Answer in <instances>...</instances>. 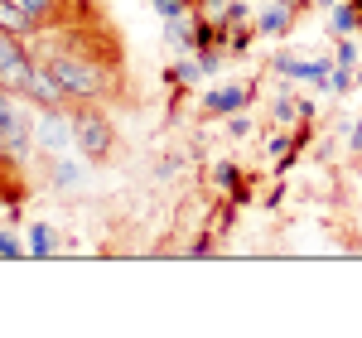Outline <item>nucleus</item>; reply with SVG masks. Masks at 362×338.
Listing matches in <instances>:
<instances>
[{"label": "nucleus", "mask_w": 362, "mask_h": 338, "mask_svg": "<svg viewBox=\"0 0 362 338\" xmlns=\"http://www.w3.org/2000/svg\"><path fill=\"white\" fill-rule=\"evenodd\" d=\"M213 184L223 189L232 203H247V189H242V169L232 165V160H223V165H213Z\"/></svg>", "instance_id": "4468645a"}, {"label": "nucleus", "mask_w": 362, "mask_h": 338, "mask_svg": "<svg viewBox=\"0 0 362 338\" xmlns=\"http://www.w3.org/2000/svg\"><path fill=\"white\" fill-rule=\"evenodd\" d=\"M34 112H25V97L0 87V160L10 165H25L34 155Z\"/></svg>", "instance_id": "f03ea898"}, {"label": "nucleus", "mask_w": 362, "mask_h": 338, "mask_svg": "<svg viewBox=\"0 0 362 338\" xmlns=\"http://www.w3.org/2000/svg\"><path fill=\"white\" fill-rule=\"evenodd\" d=\"M348 150H353V155H362V121H353V126H348Z\"/></svg>", "instance_id": "5701e85b"}, {"label": "nucleus", "mask_w": 362, "mask_h": 338, "mask_svg": "<svg viewBox=\"0 0 362 338\" xmlns=\"http://www.w3.org/2000/svg\"><path fill=\"white\" fill-rule=\"evenodd\" d=\"M223 121H227V136H237V141H247V136H251V121H247V116L232 112V116H223Z\"/></svg>", "instance_id": "aec40b11"}, {"label": "nucleus", "mask_w": 362, "mask_h": 338, "mask_svg": "<svg viewBox=\"0 0 362 338\" xmlns=\"http://www.w3.org/2000/svg\"><path fill=\"white\" fill-rule=\"evenodd\" d=\"M20 97H25L29 107H63V102H68V92H63V83L54 78L49 63H34V73H29V83H25Z\"/></svg>", "instance_id": "6e6552de"}, {"label": "nucleus", "mask_w": 362, "mask_h": 338, "mask_svg": "<svg viewBox=\"0 0 362 338\" xmlns=\"http://www.w3.org/2000/svg\"><path fill=\"white\" fill-rule=\"evenodd\" d=\"M25 247L34 261H49V256H58V227L54 223H29L25 227Z\"/></svg>", "instance_id": "9b49d317"}, {"label": "nucleus", "mask_w": 362, "mask_h": 338, "mask_svg": "<svg viewBox=\"0 0 362 338\" xmlns=\"http://www.w3.org/2000/svg\"><path fill=\"white\" fill-rule=\"evenodd\" d=\"M189 5H198V0H189Z\"/></svg>", "instance_id": "bb28decb"}, {"label": "nucleus", "mask_w": 362, "mask_h": 338, "mask_svg": "<svg viewBox=\"0 0 362 338\" xmlns=\"http://www.w3.org/2000/svg\"><path fill=\"white\" fill-rule=\"evenodd\" d=\"M247 102H251V87H247V83L208 87V92H203V116H232V112H247Z\"/></svg>", "instance_id": "1a4fd4ad"}, {"label": "nucleus", "mask_w": 362, "mask_h": 338, "mask_svg": "<svg viewBox=\"0 0 362 338\" xmlns=\"http://www.w3.org/2000/svg\"><path fill=\"white\" fill-rule=\"evenodd\" d=\"M29 10V20L34 25H49V20H58V10H63V0H20Z\"/></svg>", "instance_id": "dca6fc26"}, {"label": "nucleus", "mask_w": 362, "mask_h": 338, "mask_svg": "<svg viewBox=\"0 0 362 338\" xmlns=\"http://www.w3.org/2000/svg\"><path fill=\"white\" fill-rule=\"evenodd\" d=\"M39 63L54 68V78L63 83L68 102H107L112 87H116L107 63H97V58H87V54H73V49H54V54H44Z\"/></svg>", "instance_id": "f257e3e1"}, {"label": "nucleus", "mask_w": 362, "mask_h": 338, "mask_svg": "<svg viewBox=\"0 0 362 338\" xmlns=\"http://www.w3.org/2000/svg\"><path fill=\"white\" fill-rule=\"evenodd\" d=\"M358 87H362V68H358Z\"/></svg>", "instance_id": "393cba45"}, {"label": "nucleus", "mask_w": 362, "mask_h": 338, "mask_svg": "<svg viewBox=\"0 0 362 338\" xmlns=\"http://www.w3.org/2000/svg\"><path fill=\"white\" fill-rule=\"evenodd\" d=\"M150 10H155V15H160V20L169 25V20H184L194 5H189V0H150Z\"/></svg>", "instance_id": "a211bd4d"}, {"label": "nucleus", "mask_w": 362, "mask_h": 338, "mask_svg": "<svg viewBox=\"0 0 362 338\" xmlns=\"http://www.w3.org/2000/svg\"><path fill=\"white\" fill-rule=\"evenodd\" d=\"M87 174H92V160L68 150V155H49V184L58 194H83L87 189Z\"/></svg>", "instance_id": "0eeeda50"}, {"label": "nucleus", "mask_w": 362, "mask_h": 338, "mask_svg": "<svg viewBox=\"0 0 362 338\" xmlns=\"http://www.w3.org/2000/svg\"><path fill=\"white\" fill-rule=\"evenodd\" d=\"M34 63H39V58L29 54L25 34H10V29H0V87H10V92H25L29 73H34Z\"/></svg>", "instance_id": "39448f33"}, {"label": "nucleus", "mask_w": 362, "mask_h": 338, "mask_svg": "<svg viewBox=\"0 0 362 338\" xmlns=\"http://www.w3.org/2000/svg\"><path fill=\"white\" fill-rule=\"evenodd\" d=\"M358 49H362V39H358Z\"/></svg>", "instance_id": "cd10ccee"}, {"label": "nucleus", "mask_w": 362, "mask_h": 338, "mask_svg": "<svg viewBox=\"0 0 362 338\" xmlns=\"http://www.w3.org/2000/svg\"><path fill=\"white\" fill-rule=\"evenodd\" d=\"M68 121H73V145H78V155H87L92 165L107 160L116 150V126H112V116L102 112V102H78V107L68 112Z\"/></svg>", "instance_id": "7ed1b4c3"}, {"label": "nucleus", "mask_w": 362, "mask_h": 338, "mask_svg": "<svg viewBox=\"0 0 362 338\" xmlns=\"http://www.w3.org/2000/svg\"><path fill=\"white\" fill-rule=\"evenodd\" d=\"M353 87H358V73H353V68H343V63H334L329 92H334V97H343V92H353Z\"/></svg>", "instance_id": "6ab92c4d"}, {"label": "nucleus", "mask_w": 362, "mask_h": 338, "mask_svg": "<svg viewBox=\"0 0 362 338\" xmlns=\"http://www.w3.org/2000/svg\"><path fill=\"white\" fill-rule=\"evenodd\" d=\"M271 121H276L280 131H290V126H300L305 121V102H295L285 87H280L276 97H271Z\"/></svg>", "instance_id": "f8f14e48"}, {"label": "nucleus", "mask_w": 362, "mask_h": 338, "mask_svg": "<svg viewBox=\"0 0 362 338\" xmlns=\"http://www.w3.org/2000/svg\"><path fill=\"white\" fill-rule=\"evenodd\" d=\"M0 29H10V34H25V39H29V34H34L39 25L29 20V10L20 5V0H0Z\"/></svg>", "instance_id": "ddd939ff"}, {"label": "nucleus", "mask_w": 362, "mask_h": 338, "mask_svg": "<svg viewBox=\"0 0 362 338\" xmlns=\"http://www.w3.org/2000/svg\"><path fill=\"white\" fill-rule=\"evenodd\" d=\"M213 252V237H208V232H203V237H194V242H189V256H208Z\"/></svg>", "instance_id": "4be33fe9"}, {"label": "nucleus", "mask_w": 362, "mask_h": 338, "mask_svg": "<svg viewBox=\"0 0 362 338\" xmlns=\"http://www.w3.org/2000/svg\"><path fill=\"white\" fill-rule=\"evenodd\" d=\"M309 5H319V10H334L338 0H309Z\"/></svg>", "instance_id": "b1692460"}, {"label": "nucleus", "mask_w": 362, "mask_h": 338, "mask_svg": "<svg viewBox=\"0 0 362 338\" xmlns=\"http://www.w3.org/2000/svg\"><path fill=\"white\" fill-rule=\"evenodd\" d=\"M34 145H39L44 160L78 150V145H73V121H68L63 107H34Z\"/></svg>", "instance_id": "20e7f679"}, {"label": "nucleus", "mask_w": 362, "mask_h": 338, "mask_svg": "<svg viewBox=\"0 0 362 338\" xmlns=\"http://www.w3.org/2000/svg\"><path fill=\"white\" fill-rule=\"evenodd\" d=\"M20 256H29V247L15 237V227H0V261H20Z\"/></svg>", "instance_id": "f3484780"}, {"label": "nucleus", "mask_w": 362, "mask_h": 338, "mask_svg": "<svg viewBox=\"0 0 362 338\" xmlns=\"http://www.w3.org/2000/svg\"><path fill=\"white\" fill-rule=\"evenodd\" d=\"M295 0H271V5H261V15H256V34L261 39H280V34H290V25H295Z\"/></svg>", "instance_id": "9d476101"}, {"label": "nucleus", "mask_w": 362, "mask_h": 338, "mask_svg": "<svg viewBox=\"0 0 362 338\" xmlns=\"http://www.w3.org/2000/svg\"><path fill=\"white\" fill-rule=\"evenodd\" d=\"M271 73L280 78H290V83H309L319 87V92H329V78H334V58H305V54H290V49H280L276 63H271Z\"/></svg>", "instance_id": "423d86ee"}, {"label": "nucleus", "mask_w": 362, "mask_h": 338, "mask_svg": "<svg viewBox=\"0 0 362 338\" xmlns=\"http://www.w3.org/2000/svg\"><path fill=\"white\" fill-rule=\"evenodd\" d=\"M329 25H334V34H362V10L353 0H338L329 10Z\"/></svg>", "instance_id": "2eb2a0df"}, {"label": "nucleus", "mask_w": 362, "mask_h": 338, "mask_svg": "<svg viewBox=\"0 0 362 338\" xmlns=\"http://www.w3.org/2000/svg\"><path fill=\"white\" fill-rule=\"evenodd\" d=\"M353 5H358V10H362V0H353Z\"/></svg>", "instance_id": "a878e982"}, {"label": "nucleus", "mask_w": 362, "mask_h": 338, "mask_svg": "<svg viewBox=\"0 0 362 338\" xmlns=\"http://www.w3.org/2000/svg\"><path fill=\"white\" fill-rule=\"evenodd\" d=\"M198 5H203V15H208V20L218 25V20H223V10L232 5V0H198Z\"/></svg>", "instance_id": "412c9836"}]
</instances>
